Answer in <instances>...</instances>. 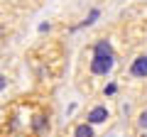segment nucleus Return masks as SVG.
Masks as SVG:
<instances>
[{
  "label": "nucleus",
  "instance_id": "nucleus-5",
  "mask_svg": "<svg viewBox=\"0 0 147 137\" xmlns=\"http://www.w3.org/2000/svg\"><path fill=\"white\" fill-rule=\"evenodd\" d=\"M127 74H130L132 79H147V52L137 54V56L132 59L130 68H127Z\"/></svg>",
  "mask_w": 147,
  "mask_h": 137
},
{
  "label": "nucleus",
  "instance_id": "nucleus-2",
  "mask_svg": "<svg viewBox=\"0 0 147 137\" xmlns=\"http://www.w3.org/2000/svg\"><path fill=\"white\" fill-rule=\"evenodd\" d=\"M115 66V49H113V42L105 37L96 39L93 47H91V59H88V76L91 81L96 79H105V76L113 71Z\"/></svg>",
  "mask_w": 147,
  "mask_h": 137
},
{
  "label": "nucleus",
  "instance_id": "nucleus-1",
  "mask_svg": "<svg viewBox=\"0 0 147 137\" xmlns=\"http://www.w3.org/2000/svg\"><path fill=\"white\" fill-rule=\"evenodd\" d=\"M52 127V108L37 98H20L5 108L0 137H47Z\"/></svg>",
  "mask_w": 147,
  "mask_h": 137
},
{
  "label": "nucleus",
  "instance_id": "nucleus-4",
  "mask_svg": "<svg viewBox=\"0 0 147 137\" xmlns=\"http://www.w3.org/2000/svg\"><path fill=\"white\" fill-rule=\"evenodd\" d=\"M61 137H98V135H96V127L91 125V122H86L84 118H79V120H74L71 125L64 130Z\"/></svg>",
  "mask_w": 147,
  "mask_h": 137
},
{
  "label": "nucleus",
  "instance_id": "nucleus-7",
  "mask_svg": "<svg viewBox=\"0 0 147 137\" xmlns=\"http://www.w3.org/2000/svg\"><path fill=\"white\" fill-rule=\"evenodd\" d=\"M0 3H10V5H12V3H17V0H0Z\"/></svg>",
  "mask_w": 147,
  "mask_h": 137
},
{
  "label": "nucleus",
  "instance_id": "nucleus-6",
  "mask_svg": "<svg viewBox=\"0 0 147 137\" xmlns=\"http://www.w3.org/2000/svg\"><path fill=\"white\" fill-rule=\"evenodd\" d=\"M135 127L140 132H147V110H140L137 113V118H135Z\"/></svg>",
  "mask_w": 147,
  "mask_h": 137
},
{
  "label": "nucleus",
  "instance_id": "nucleus-3",
  "mask_svg": "<svg viewBox=\"0 0 147 137\" xmlns=\"http://www.w3.org/2000/svg\"><path fill=\"white\" fill-rule=\"evenodd\" d=\"M81 118H84L86 122H91L93 127H96V125H103V122L110 120V108L105 105V103H93V105L86 108V113H84Z\"/></svg>",
  "mask_w": 147,
  "mask_h": 137
},
{
  "label": "nucleus",
  "instance_id": "nucleus-8",
  "mask_svg": "<svg viewBox=\"0 0 147 137\" xmlns=\"http://www.w3.org/2000/svg\"><path fill=\"white\" fill-rule=\"evenodd\" d=\"M140 137H147V132H142V135H140Z\"/></svg>",
  "mask_w": 147,
  "mask_h": 137
}]
</instances>
